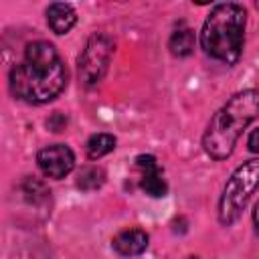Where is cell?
I'll use <instances>...</instances> for the list:
<instances>
[{
	"mask_svg": "<svg viewBox=\"0 0 259 259\" xmlns=\"http://www.w3.org/2000/svg\"><path fill=\"white\" fill-rule=\"evenodd\" d=\"M67 85V69L47 40L28 42L24 57L10 69V91L26 103H47Z\"/></svg>",
	"mask_w": 259,
	"mask_h": 259,
	"instance_id": "obj_1",
	"label": "cell"
},
{
	"mask_svg": "<svg viewBox=\"0 0 259 259\" xmlns=\"http://www.w3.org/2000/svg\"><path fill=\"white\" fill-rule=\"evenodd\" d=\"M259 115V91L245 89L233 95L210 119L202 146L204 152L214 160H225L231 156L241 132Z\"/></svg>",
	"mask_w": 259,
	"mask_h": 259,
	"instance_id": "obj_2",
	"label": "cell"
},
{
	"mask_svg": "<svg viewBox=\"0 0 259 259\" xmlns=\"http://www.w3.org/2000/svg\"><path fill=\"white\" fill-rule=\"evenodd\" d=\"M247 12L241 4H217L206 16L200 32V45L206 55L227 65H235L243 51Z\"/></svg>",
	"mask_w": 259,
	"mask_h": 259,
	"instance_id": "obj_3",
	"label": "cell"
},
{
	"mask_svg": "<svg viewBox=\"0 0 259 259\" xmlns=\"http://www.w3.org/2000/svg\"><path fill=\"white\" fill-rule=\"evenodd\" d=\"M259 186V158L243 162L227 180L221 200H219V221L221 225H233L243 208L247 206L251 194Z\"/></svg>",
	"mask_w": 259,
	"mask_h": 259,
	"instance_id": "obj_4",
	"label": "cell"
},
{
	"mask_svg": "<svg viewBox=\"0 0 259 259\" xmlns=\"http://www.w3.org/2000/svg\"><path fill=\"white\" fill-rule=\"evenodd\" d=\"M111 53H113V40L107 34L95 32L89 36V40L79 57V75L87 87H93L103 79L109 59H111Z\"/></svg>",
	"mask_w": 259,
	"mask_h": 259,
	"instance_id": "obj_5",
	"label": "cell"
},
{
	"mask_svg": "<svg viewBox=\"0 0 259 259\" xmlns=\"http://www.w3.org/2000/svg\"><path fill=\"white\" fill-rule=\"evenodd\" d=\"M40 172L49 178H65L75 166V154L65 144H51L42 148L36 156Z\"/></svg>",
	"mask_w": 259,
	"mask_h": 259,
	"instance_id": "obj_6",
	"label": "cell"
},
{
	"mask_svg": "<svg viewBox=\"0 0 259 259\" xmlns=\"http://www.w3.org/2000/svg\"><path fill=\"white\" fill-rule=\"evenodd\" d=\"M136 166H138L140 172H142L140 188H142L148 196H152V198H162V196L168 194V184H166V180H164V176H162V170H160V166H158V162H156L154 156H150V154H140V156L136 158Z\"/></svg>",
	"mask_w": 259,
	"mask_h": 259,
	"instance_id": "obj_7",
	"label": "cell"
},
{
	"mask_svg": "<svg viewBox=\"0 0 259 259\" xmlns=\"http://www.w3.org/2000/svg\"><path fill=\"white\" fill-rule=\"evenodd\" d=\"M113 249L123 257H134L146 251L148 233L142 229H123L113 237Z\"/></svg>",
	"mask_w": 259,
	"mask_h": 259,
	"instance_id": "obj_8",
	"label": "cell"
},
{
	"mask_svg": "<svg viewBox=\"0 0 259 259\" xmlns=\"http://www.w3.org/2000/svg\"><path fill=\"white\" fill-rule=\"evenodd\" d=\"M47 22L55 34H67L77 22V12L67 2H53L47 8Z\"/></svg>",
	"mask_w": 259,
	"mask_h": 259,
	"instance_id": "obj_9",
	"label": "cell"
},
{
	"mask_svg": "<svg viewBox=\"0 0 259 259\" xmlns=\"http://www.w3.org/2000/svg\"><path fill=\"white\" fill-rule=\"evenodd\" d=\"M113 148H115V138L111 134H93L85 144L89 160H99L105 154H109Z\"/></svg>",
	"mask_w": 259,
	"mask_h": 259,
	"instance_id": "obj_10",
	"label": "cell"
},
{
	"mask_svg": "<svg viewBox=\"0 0 259 259\" xmlns=\"http://www.w3.org/2000/svg\"><path fill=\"white\" fill-rule=\"evenodd\" d=\"M194 49V32L188 28V26H182V28H176L170 36V51L172 55L176 57H186L190 55Z\"/></svg>",
	"mask_w": 259,
	"mask_h": 259,
	"instance_id": "obj_11",
	"label": "cell"
},
{
	"mask_svg": "<svg viewBox=\"0 0 259 259\" xmlns=\"http://www.w3.org/2000/svg\"><path fill=\"white\" fill-rule=\"evenodd\" d=\"M103 182H105V172L101 168H97V166H87V168L81 170L79 180H77V186L83 188V190H95Z\"/></svg>",
	"mask_w": 259,
	"mask_h": 259,
	"instance_id": "obj_12",
	"label": "cell"
},
{
	"mask_svg": "<svg viewBox=\"0 0 259 259\" xmlns=\"http://www.w3.org/2000/svg\"><path fill=\"white\" fill-rule=\"evenodd\" d=\"M247 144H249V150H251V152L259 154V127L251 132V136H249V142H247Z\"/></svg>",
	"mask_w": 259,
	"mask_h": 259,
	"instance_id": "obj_13",
	"label": "cell"
},
{
	"mask_svg": "<svg viewBox=\"0 0 259 259\" xmlns=\"http://www.w3.org/2000/svg\"><path fill=\"white\" fill-rule=\"evenodd\" d=\"M253 223H255V229L259 233V202L255 204V210H253Z\"/></svg>",
	"mask_w": 259,
	"mask_h": 259,
	"instance_id": "obj_14",
	"label": "cell"
},
{
	"mask_svg": "<svg viewBox=\"0 0 259 259\" xmlns=\"http://www.w3.org/2000/svg\"><path fill=\"white\" fill-rule=\"evenodd\" d=\"M257 8H259V2H257Z\"/></svg>",
	"mask_w": 259,
	"mask_h": 259,
	"instance_id": "obj_15",
	"label": "cell"
}]
</instances>
